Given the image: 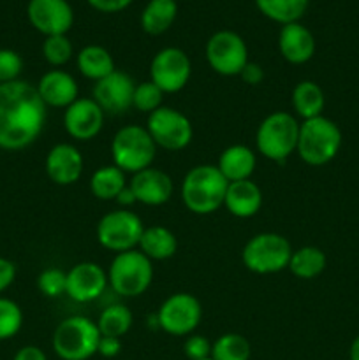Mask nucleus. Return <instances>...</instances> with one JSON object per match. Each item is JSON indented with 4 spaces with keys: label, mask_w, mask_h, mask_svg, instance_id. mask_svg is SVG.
<instances>
[{
    "label": "nucleus",
    "mask_w": 359,
    "mask_h": 360,
    "mask_svg": "<svg viewBox=\"0 0 359 360\" xmlns=\"http://www.w3.org/2000/svg\"><path fill=\"white\" fill-rule=\"evenodd\" d=\"M143 231V220L137 217V213L130 210H115L99 220L95 238L104 250L122 253L139 246Z\"/></svg>",
    "instance_id": "obj_9"
},
{
    "label": "nucleus",
    "mask_w": 359,
    "mask_h": 360,
    "mask_svg": "<svg viewBox=\"0 0 359 360\" xmlns=\"http://www.w3.org/2000/svg\"><path fill=\"white\" fill-rule=\"evenodd\" d=\"M129 188L132 190L136 202L144 204V206H162V204L169 202V199L172 197L175 183L168 172L148 167L132 174Z\"/></svg>",
    "instance_id": "obj_19"
},
{
    "label": "nucleus",
    "mask_w": 359,
    "mask_h": 360,
    "mask_svg": "<svg viewBox=\"0 0 359 360\" xmlns=\"http://www.w3.org/2000/svg\"><path fill=\"white\" fill-rule=\"evenodd\" d=\"M224 207L236 218H252L263 207V192L252 179L229 183Z\"/></svg>",
    "instance_id": "obj_22"
},
{
    "label": "nucleus",
    "mask_w": 359,
    "mask_h": 360,
    "mask_svg": "<svg viewBox=\"0 0 359 360\" xmlns=\"http://www.w3.org/2000/svg\"><path fill=\"white\" fill-rule=\"evenodd\" d=\"M178 16L176 0H150L141 13V28L148 35H160L171 28Z\"/></svg>",
    "instance_id": "obj_27"
},
{
    "label": "nucleus",
    "mask_w": 359,
    "mask_h": 360,
    "mask_svg": "<svg viewBox=\"0 0 359 360\" xmlns=\"http://www.w3.org/2000/svg\"><path fill=\"white\" fill-rule=\"evenodd\" d=\"M134 322L132 311H130L127 306L123 304H111L106 309H102V313L97 319V327L101 336H109V338H120L122 340L127 333L130 330Z\"/></svg>",
    "instance_id": "obj_31"
},
{
    "label": "nucleus",
    "mask_w": 359,
    "mask_h": 360,
    "mask_svg": "<svg viewBox=\"0 0 359 360\" xmlns=\"http://www.w3.org/2000/svg\"><path fill=\"white\" fill-rule=\"evenodd\" d=\"M46 104L28 81L0 84V148L16 151L28 148L42 134Z\"/></svg>",
    "instance_id": "obj_1"
},
{
    "label": "nucleus",
    "mask_w": 359,
    "mask_h": 360,
    "mask_svg": "<svg viewBox=\"0 0 359 360\" xmlns=\"http://www.w3.org/2000/svg\"><path fill=\"white\" fill-rule=\"evenodd\" d=\"M84 160L74 144L58 143L48 151L44 160V169L48 178L55 185L69 186L80 181L83 174Z\"/></svg>",
    "instance_id": "obj_18"
},
{
    "label": "nucleus",
    "mask_w": 359,
    "mask_h": 360,
    "mask_svg": "<svg viewBox=\"0 0 359 360\" xmlns=\"http://www.w3.org/2000/svg\"><path fill=\"white\" fill-rule=\"evenodd\" d=\"M327 266L326 253L317 246H303L292 252L287 269L299 280H313L324 273Z\"/></svg>",
    "instance_id": "obj_29"
},
{
    "label": "nucleus",
    "mask_w": 359,
    "mask_h": 360,
    "mask_svg": "<svg viewBox=\"0 0 359 360\" xmlns=\"http://www.w3.org/2000/svg\"><path fill=\"white\" fill-rule=\"evenodd\" d=\"M42 55L51 67H62L73 58L74 48L67 35H51L42 42Z\"/></svg>",
    "instance_id": "obj_34"
},
{
    "label": "nucleus",
    "mask_w": 359,
    "mask_h": 360,
    "mask_svg": "<svg viewBox=\"0 0 359 360\" xmlns=\"http://www.w3.org/2000/svg\"><path fill=\"white\" fill-rule=\"evenodd\" d=\"M157 155V144L151 139L146 127L125 125L113 136V164L123 172H136L151 167Z\"/></svg>",
    "instance_id": "obj_7"
},
{
    "label": "nucleus",
    "mask_w": 359,
    "mask_h": 360,
    "mask_svg": "<svg viewBox=\"0 0 359 360\" xmlns=\"http://www.w3.org/2000/svg\"><path fill=\"white\" fill-rule=\"evenodd\" d=\"M101 333L88 316L74 315L62 320L53 333L51 345L62 360H88L97 354Z\"/></svg>",
    "instance_id": "obj_5"
},
{
    "label": "nucleus",
    "mask_w": 359,
    "mask_h": 360,
    "mask_svg": "<svg viewBox=\"0 0 359 360\" xmlns=\"http://www.w3.org/2000/svg\"><path fill=\"white\" fill-rule=\"evenodd\" d=\"M23 327V311L20 304L0 295V341L11 340Z\"/></svg>",
    "instance_id": "obj_33"
},
{
    "label": "nucleus",
    "mask_w": 359,
    "mask_h": 360,
    "mask_svg": "<svg viewBox=\"0 0 359 360\" xmlns=\"http://www.w3.org/2000/svg\"><path fill=\"white\" fill-rule=\"evenodd\" d=\"M37 288L44 297H62L67 290V273L60 267H48L39 274Z\"/></svg>",
    "instance_id": "obj_36"
},
{
    "label": "nucleus",
    "mask_w": 359,
    "mask_h": 360,
    "mask_svg": "<svg viewBox=\"0 0 359 360\" xmlns=\"http://www.w3.org/2000/svg\"><path fill=\"white\" fill-rule=\"evenodd\" d=\"M108 271L97 262H80L67 271V290L73 301L92 302L108 288Z\"/></svg>",
    "instance_id": "obj_17"
},
{
    "label": "nucleus",
    "mask_w": 359,
    "mask_h": 360,
    "mask_svg": "<svg viewBox=\"0 0 359 360\" xmlns=\"http://www.w3.org/2000/svg\"><path fill=\"white\" fill-rule=\"evenodd\" d=\"M308 2L310 0H256V6L267 20L289 25L305 16Z\"/></svg>",
    "instance_id": "obj_30"
},
{
    "label": "nucleus",
    "mask_w": 359,
    "mask_h": 360,
    "mask_svg": "<svg viewBox=\"0 0 359 360\" xmlns=\"http://www.w3.org/2000/svg\"><path fill=\"white\" fill-rule=\"evenodd\" d=\"M204 360H211V359H204Z\"/></svg>",
    "instance_id": "obj_46"
},
{
    "label": "nucleus",
    "mask_w": 359,
    "mask_h": 360,
    "mask_svg": "<svg viewBox=\"0 0 359 360\" xmlns=\"http://www.w3.org/2000/svg\"><path fill=\"white\" fill-rule=\"evenodd\" d=\"M146 130L157 148L168 151L185 150L194 137V127L189 116L169 105H162L148 115Z\"/></svg>",
    "instance_id": "obj_10"
},
{
    "label": "nucleus",
    "mask_w": 359,
    "mask_h": 360,
    "mask_svg": "<svg viewBox=\"0 0 359 360\" xmlns=\"http://www.w3.org/2000/svg\"><path fill=\"white\" fill-rule=\"evenodd\" d=\"M292 108H294L296 115L303 120L317 118L322 116L324 105H326V97L324 91L315 81H299L291 94Z\"/></svg>",
    "instance_id": "obj_26"
},
{
    "label": "nucleus",
    "mask_w": 359,
    "mask_h": 360,
    "mask_svg": "<svg viewBox=\"0 0 359 360\" xmlns=\"http://www.w3.org/2000/svg\"><path fill=\"white\" fill-rule=\"evenodd\" d=\"M239 77H241L243 83L248 84V86H257V84L263 83L264 69L257 62H252V60H250V62L243 67L241 72H239Z\"/></svg>",
    "instance_id": "obj_39"
},
{
    "label": "nucleus",
    "mask_w": 359,
    "mask_h": 360,
    "mask_svg": "<svg viewBox=\"0 0 359 360\" xmlns=\"http://www.w3.org/2000/svg\"><path fill=\"white\" fill-rule=\"evenodd\" d=\"M256 153L245 144H232V146L225 148L217 162L218 171L229 183L250 179L256 171Z\"/></svg>",
    "instance_id": "obj_23"
},
{
    "label": "nucleus",
    "mask_w": 359,
    "mask_h": 360,
    "mask_svg": "<svg viewBox=\"0 0 359 360\" xmlns=\"http://www.w3.org/2000/svg\"><path fill=\"white\" fill-rule=\"evenodd\" d=\"M250 357L252 347L241 334H222L215 343H211V360H250Z\"/></svg>",
    "instance_id": "obj_32"
},
{
    "label": "nucleus",
    "mask_w": 359,
    "mask_h": 360,
    "mask_svg": "<svg viewBox=\"0 0 359 360\" xmlns=\"http://www.w3.org/2000/svg\"><path fill=\"white\" fill-rule=\"evenodd\" d=\"M153 281V264L139 250L116 253L108 269V283L122 297H139Z\"/></svg>",
    "instance_id": "obj_6"
},
{
    "label": "nucleus",
    "mask_w": 359,
    "mask_h": 360,
    "mask_svg": "<svg viewBox=\"0 0 359 360\" xmlns=\"http://www.w3.org/2000/svg\"><path fill=\"white\" fill-rule=\"evenodd\" d=\"M183 352L189 360H204L211 357V343L201 334H190L183 345Z\"/></svg>",
    "instance_id": "obj_38"
},
{
    "label": "nucleus",
    "mask_w": 359,
    "mask_h": 360,
    "mask_svg": "<svg viewBox=\"0 0 359 360\" xmlns=\"http://www.w3.org/2000/svg\"><path fill=\"white\" fill-rule=\"evenodd\" d=\"M127 185L129 181L125 178V172L116 167L115 164L102 165L90 178L92 195L101 200H116V197Z\"/></svg>",
    "instance_id": "obj_28"
},
{
    "label": "nucleus",
    "mask_w": 359,
    "mask_h": 360,
    "mask_svg": "<svg viewBox=\"0 0 359 360\" xmlns=\"http://www.w3.org/2000/svg\"><path fill=\"white\" fill-rule=\"evenodd\" d=\"M137 250L144 253L151 262L168 260L178 252V239L169 229L162 225H151V227H144Z\"/></svg>",
    "instance_id": "obj_24"
},
{
    "label": "nucleus",
    "mask_w": 359,
    "mask_h": 360,
    "mask_svg": "<svg viewBox=\"0 0 359 360\" xmlns=\"http://www.w3.org/2000/svg\"><path fill=\"white\" fill-rule=\"evenodd\" d=\"M341 148V130L326 116L303 120L299 123V137L296 153L305 164L322 167L329 164Z\"/></svg>",
    "instance_id": "obj_3"
},
{
    "label": "nucleus",
    "mask_w": 359,
    "mask_h": 360,
    "mask_svg": "<svg viewBox=\"0 0 359 360\" xmlns=\"http://www.w3.org/2000/svg\"><path fill=\"white\" fill-rule=\"evenodd\" d=\"M116 202H118L120 206L123 207V210H127V207H130V206H134V204H136V197H134L132 190L129 188V185H127L125 188L120 192V195L116 197Z\"/></svg>",
    "instance_id": "obj_44"
},
{
    "label": "nucleus",
    "mask_w": 359,
    "mask_h": 360,
    "mask_svg": "<svg viewBox=\"0 0 359 360\" xmlns=\"http://www.w3.org/2000/svg\"><path fill=\"white\" fill-rule=\"evenodd\" d=\"M16 280V266L6 257H0V294L6 292Z\"/></svg>",
    "instance_id": "obj_41"
},
{
    "label": "nucleus",
    "mask_w": 359,
    "mask_h": 360,
    "mask_svg": "<svg viewBox=\"0 0 359 360\" xmlns=\"http://www.w3.org/2000/svg\"><path fill=\"white\" fill-rule=\"evenodd\" d=\"M299 137V122L287 111H275L259 123L256 132L257 151L264 158L284 164L296 153Z\"/></svg>",
    "instance_id": "obj_4"
},
{
    "label": "nucleus",
    "mask_w": 359,
    "mask_h": 360,
    "mask_svg": "<svg viewBox=\"0 0 359 360\" xmlns=\"http://www.w3.org/2000/svg\"><path fill=\"white\" fill-rule=\"evenodd\" d=\"M229 181L217 165L201 164L190 169L182 181V200L194 214H211L224 206Z\"/></svg>",
    "instance_id": "obj_2"
},
{
    "label": "nucleus",
    "mask_w": 359,
    "mask_h": 360,
    "mask_svg": "<svg viewBox=\"0 0 359 360\" xmlns=\"http://www.w3.org/2000/svg\"><path fill=\"white\" fill-rule=\"evenodd\" d=\"M106 112L90 97H80L63 112V129L73 139L90 141L101 134Z\"/></svg>",
    "instance_id": "obj_16"
},
{
    "label": "nucleus",
    "mask_w": 359,
    "mask_h": 360,
    "mask_svg": "<svg viewBox=\"0 0 359 360\" xmlns=\"http://www.w3.org/2000/svg\"><path fill=\"white\" fill-rule=\"evenodd\" d=\"M76 65L81 76L92 79L94 83H97L102 77L109 76L113 70H116L111 53L97 44L84 46L76 55Z\"/></svg>",
    "instance_id": "obj_25"
},
{
    "label": "nucleus",
    "mask_w": 359,
    "mask_h": 360,
    "mask_svg": "<svg viewBox=\"0 0 359 360\" xmlns=\"http://www.w3.org/2000/svg\"><path fill=\"white\" fill-rule=\"evenodd\" d=\"M206 62L220 76H239L250 62L246 42L232 30H218L206 42Z\"/></svg>",
    "instance_id": "obj_12"
},
{
    "label": "nucleus",
    "mask_w": 359,
    "mask_h": 360,
    "mask_svg": "<svg viewBox=\"0 0 359 360\" xmlns=\"http://www.w3.org/2000/svg\"><path fill=\"white\" fill-rule=\"evenodd\" d=\"M348 360H359V336L351 343V348H348Z\"/></svg>",
    "instance_id": "obj_45"
},
{
    "label": "nucleus",
    "mask_w": 359,
    "mask_h": 360,
    "mask_svg": "<svg viewBox=\"0 0 359 360\" xmlns=\"http://www.w3.org/2000/svg\"><path fill=\"white\" fill-rule=\"evenodd\" d=\"M39 97L46 104V108L65 109L80 98V86L77 81L67 70L51 69L39 79L37 86Z\"/></svg>",
    "instance_id": "obj_20"
},
{
    "label": "nucleus",
    "mask_w": 359,
    "mask_h": 360,
    "mask_svg": "<svg viewBox=\"0 0 359 360\" xmlns=\"http://www.w3.org/2000/svg\"><path fill=\"white\" fill-rule=\"evenodd\" d=\"M278 49L289 63L303 65L315 55V37L299 21L282 25L280 34H278Z\"/></svg>",
    "instance_id": "obj_21"
},
{
    "label": "nucleus",
    "mask_w": 359,
    "mask_h": 360,
    "mask_svg": "<svg viewBox=\"0 0 359 360\" xmlns=\"http://www.w3.org/2000/svg\"><path fill=\"white\" fill-rule=\"evenodd\" d=\"M136 81L123 70H113L109 76L102 77L94 84L92 98L99 108L109 115H122L132 108Z\"/></svg>",
    "instance_id": "obj_14"
},
{
    "label": "nucleus",
    "mask_w": 359,
    "mask_h": 360,
    "mask_svg": "<svg viewBox=\"0 0 359 360\" xmlns=\"http://www.w3.org/2000/svg\"><path fill=\"white\" fill-rule=\"evenodd\" d=\"M292 246L287 238L277 232H260L243 246L241 262L250 273L275 274L287 269L292 257Z\"/></svg>",
    "instance_id": "obj_8"
},
{
    "label": "nucleus",
    "mask_w": 359,
    "mask_h": 360,
    "mask_svg": "<svg viewBox=\"0 0 359 360\" xmlns=\"http://www.w3.org/2000/svg\"><path fill=\"white\" fill-rule=\"evenodd\" d=\"M21 70H23V58L20 53L7 48L0 49V84L20 79Z\"/></svg>",
    "instance_id": "obj_37"
},
{
    "label": "nucleus",
    "mask_w": 359,
    "mask_h": 360,
    "mask_svg": "<svg viewBox=\"0 0 359 360\" xmlns=\"http://www.w3.org/2000/svg\"><path fill=\"white\" fill-rule=\"evenodd\" d=\"M99 13H120L132 4V0H87Z\"/></svg>",
    "instance_id": "obj_40"
},
{
    "label": "nucleus",
    "mask_w": 359,
    "mask_h": 360,
    "mask_svg": "<svg viewBox=\"0 0 359 360\" xmlns=\"http://www.w3.org/2000/svg\"><path fill=\"white\" fill-rule=\"evenodd\" d=\"M157 327L169 336H190L199 327L203 308L199 299L187 292L171 294L158 308Z\"/></svg>",
    "instance_id": "obj_11"
},
{
    "label": "nucleus",
    "mask_w": 359,
    "mask_h": 360,
    "mask_svg": "<svg viewBox=\"0 0 359 360\" xmlns=\"http://www.w3.org/2000/svg\"><path fill=\"white\" fill-rule=\"evenodd\" d=\"M122 352V340L120 338H109V336H101L99 341L97 354L102 355L104 359H113Z\"/></svg>",
    "instance_id": "obj_42"
},
{
    "label": "nucleus",
    "mask_w": 359,
    "mask_h": 360,
    "mask_svg": "<svg viewBox=\"0 0 359 360\" xmlns=\"http://www.w3.org/2000/svg\"><path fill=\"white\" fill-rule=\"evenodd\" d=\"M13 360H48L44 352L39 347H34V345H27V347L20 348L14 355Z\"/></svg>",
    "instance_id": "obj_43"
},
{
    "label": "nucleus",
    "mask_w": 359,
    "mask_h": 360,
    "mask_svg": "<svg viewBox=\"0 0 359 360\" xmlns=\"http://www.w3.org/2000/svg\"><path fill=\"white\" fill-rule=\"evenodd\" d=\"M192 76V63L189 55L180 48L160 49L150 63V81L164 94H176L183 90Z\"/></svg>",
    "instance_id": "obj_13"
},
{
    "label": "nucleus",
    "mask_w": 359,
    "mask_h": 360,
    "mask_svg": "<svg viewBox=\"0 0 359 360\" xmlns=\"http://www.w3.org/2000/svg\"><path fill=\"white\" fill-rule=\"evenodd\" d=\"M164 91L157 86L151 81H143V83L136 84V90H134V98H132V108H136L137 111L146 112L151 115L153 111H157L158 108H162V101H164Z\"/></svg>",
    "instance_id": "obj_35"
},
{
    "label": "nucleus",
    "mask_w": 359,
    "mask_h": 360,
    "mask_svg": "<svg viewBox=\"0 0 359 360\" xmlns=\"http://www.w3.org/2000/svg\"><path fill=\"white\" fill-rule=\"evenodd\" d=\"M27 16L44 37L65 35L74 23V11L67 0H30Z\"/></svg>",
    "instance_id": "obj_15"
}]
</instances>
